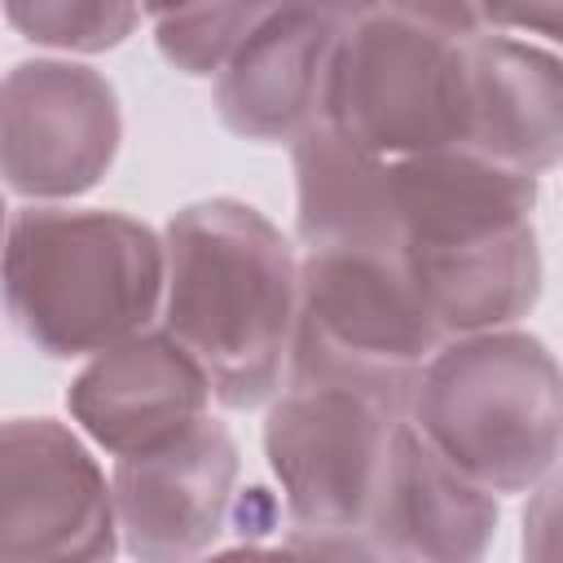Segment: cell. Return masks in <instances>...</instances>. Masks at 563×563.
<instances>
[{
  "label": "cell",
  "instance_id": "6da1fadb",
  "mask_svg": "<svg viewBox=\"0 0 563 563\" xmlns=\"http://www.w3.org/2000/svg\"><path fill=\"white\" fill-rule=\"evenodd\" d=\"M400 264L444 339L519 325L545 286L541 176L462 145L387 158Z\"/></svg>",
  "mask_w": 563,
  "mask_h": 563
},
{
  "label": "cell",
  "instance_id": "7a4b0ae2",
  "mask_svg": "<svg viewBox=\"0 0 563 563\" xmlns=\"http://www.w3.org/2000/svg\"><path fill=\"white\" fill-rule=\"evenodd\" d=\"M299 295L295 242L242 198H202L163 229L158 325L198 361L211 400L260 409L286 383Z\"/></svg>",
  "mask_w": 563,
  "mask_h": 563
},
{
  "label": "cell",
  "instance_id": "3957f363",
  "mask_svg": "<svg viewBox=\"0 0 563 563\" xmlns=\"http://www.w3.org/2000/svg\"><path fill=\"white\" fill-rule=\"evenodd\" d=\"M163 233L114 207L26 202L0 246V308L53 361L158 325Z\"/></svg>",
  "mask_w": 563,
  "mask_h": 563
},
{
  "label": "cell",
  "instance_id": "277c9868",
  "mask_svg": "<svg viewBox=\"0 0 563 563\" xmlns=\"http://www.w3.org/2000/svg\"><path fill=\"white\" fill-rule=\"evenodd\" d=\"M405 418L497 497L532 493L563 453L559 361L519 325L453 334L422 361Z\"/></svg>",
  "mask_w": 563,
  "mask_h": 563
},
{
  "label": "cell",
  "instance_id": "5b68a950",
  "mask_svg": "<svg viewBox=\"0 0 563 563\" xmlns=\"http://www.w3.org/2000/svg\"><path fill=\"white\" fill-rule=\"evenodd\" d=\"M405 409L339 383H286L264 413V457L282 488L290 545L365 554V523Z\"/></svg>",
  "mask_w": 563,
  "mask_h": 563
},
{
  "label": "cell",
  "instance_id": "8992f818",
  "mask_svg": "<svg viewBox=\"0 0 563 563\" xmlns=\"http://www.w3.org/2000/svg\"><path fill=\"white\" fill-rule=\"evenodd\" d=\"M440 343L400 255L299 251L286 383H339L409 409V387Z\"/></svg>",
  "mask_w": 563,
  "mask_h": 563
},
{
  "label": "cell",
  "instance_id": "52a82bcc",
  "mask_svg": "<svg viewBox=\"0 0 563 563\" xmlns=\"http://www.w3.org/2000/svg\"><path fill=\"white\" fill-rule=\"evenodd\" d=\"M325 119L378 158L462 145L466 35L374 9L339 31Z\"/></svg>",
  "mask_w": 563,
  "mask_h": 563
},
{
  "label": "cell",
  "instance_id": "ba28073f",
  "mask_svg": "<svg viewBox=\"0 0 563 563\" xmlns=\"http://www.w3.org/2000/svg\"><path fill=\"white\" fill-rule=\"evenodd\" d=\"M123 141L114 84L70 57H26L0 75V185L26 202H70L101 185Z\"/></svg>",
  "mask_w": 563,
  "mask_h": 563
},
{
  "label": "cell",
  "instance_id": "9c48e42d",
  "mask_svg": "<svg viewBox=\"0 0 563 563\" xmlns=\"http://www.w3.org/2000/svg\"><path fill=\"white\" fill-rule=\"evenodd\" d=\"M119 550L110 475L57 418L0 422V563H97Z\"/></svg>",
  "mask_w": 563,
  "mask_h": 563
},
{
  "label": "cell",
  "instance_id": "30bf717a",
  "mask_svg": "<svg viewBox=\"0 0 563 563\" xmlns=\"http://www.w3.org/2000/svg\"><path fill=\"white\" fill-rule=\"evenodd\" d=\"M238 475V444L211 413L154 449L114 457L110 497L119 545L150 563L207 554L229 528Z\"/></svg>",
  "mask_w": 563,
  "mask_h": 563
},
{
  "label": "cell",
  "instance_id": "8fae6325",
  "mask_svg": "<svg viewBox=\"0 0 563 563\" xmlns=\"http://www.w3.org/2000/svg\"><path fill=\"white\" fill-rule=\"evenodd\" d=\"M66 409L97 449L123 457L207 418L211 383L163 325H150L92 352L66 387Z\"/></svg>",
  "mask_w": 563,
  "mask_h": 563
},
{
  "label": "cell",
  "instance_id": "7c38bea8",
  "mask_svg": "<svg viewBox=\"0 0 563 563\" xmlns=\"http://www.w3.org/2000/svg\"><path fill=\"white\" fill-rule=\"evenodd\" d=\"M497 519V493L435 453L405 418L387 444L369 506V559L471 563L493 545Z\"/></svg>",
  "mask_w": 563,
  "mask_h": 563
},
{
  "label": "cell",
  "instance_id": "4fadbf2b",
  "mask_svg": "<svg viewBox=\"0 0 563 563\" xmlns=\"http://www.w3.org/2000/svg\"><path fill=\"white\" fill-rule=\"evenodd\" d=\"M339 31L343 22L290 0L220 66L211 84L220 123L242 141L290 145L303 128L325 119V84Z\"/></svg>",
  "mask_w": 563,
  "mask_h": 563
},
{
  "label": "cell",
  "instance_id": "5bb4252c",
  "mask_svg": "<svg viewBox=\"0 0 563 563\" xmlns=\"http://www.w3.org/2000/svg\"><path fill=\"white\" fill-rule=\"evenodd\" d=\"M462 150L545 176L563 154V62L523 35H466V136Z\"/></svg>",
  "mask_w": 563,
  "mask_h": 563
},
{
  "label": "cell",
  "instance_id": "9a60e30c",
  "mask_svg": "<svg viewBox=\"0 0 563 563\" xmlns=\"http://www.w3.org/2000/svg\"><path fill=\"white\" fill-rule=\"evenodd\" d=\"M295 238L299 251H378L400 255L387 158L317 119L290 141Z\"/></svg>",
  "mask_w": 563,
  "mask_h": 563
},
{
  "label": "cell",
  "instance_id": "2e32d148",
  "mask_svg": "<svg viewBox=\"0 0 563 563\" xmlns=\"http://www.w3.org/2000/svg\"><path fill=\"white\" fill-rule=\"evenodd\" d=\"M286 4L290 0H185L180 9L154 18V48L172 70L216 79L220 66Z\"/></svg>",
  "mask_w": 563,
  "mask_h": 563
},
{
  "label": "cell",
  "instance_id": "e0dca14e",
  "mask_svg": "<svg viewBox=\"0 0 563 563\" xmlns=\"http://www.w3.org/2000/svg\"><path fill=\"white\" fill-rule=\"evenodd\" d=\"M0 9L22 40L62 53L119 48L145 18L136 0H0Z\"/></svg>",
  "mask_w": 563,
  "mask_h": 563
},
{
  "label": "cell",
  "instance_id": "ac0fdd59",
  "mask_svg": "<svg viewBox=\"0 0 563 563\" xmlns=\"http://www.w3.org/2000/svg\"><path fill=\"white\" fill-rule=\"evenodd\" d=\"M479 31L501 35H541L550 48L563 35V0H475Z\"/></svg>",
  "mask_w": 563,
  "mask_h": 563
},
{
  "label": "cell",
  "instance_id": "d6986e66",
  "mask_svg": "<svg viewBox=\"0 0 563 563\" xmlns=\"http://www.w3.org/2000/svg\"><path fill=\"white\" fill-rule=\"evenodd\" d=\"M383 9H396L405 18H418L427 26L453 31V35H475V0H383Z\"/></svg>",
  "mask_w": 563,
  "mask_h": 563
},
{
  "label": "cell",
  "instance_id": "ffe728a7",
  "mask_svg": "<svg viewBox=\"0 0 563 563\" xmlns=\"http://www.w3.org/2000/svg\"><path fill=\"white\" fill-rule=\"evenodd\" d=\"M299 4L321 13V18H330V22H343V26L365 18V13H374V9H383V0H299Z\"/></svg>",
  "mask_w": 563,
  "mask_h": 563
},
{
  "label": "cell",
  "instance_id": "44dd1931",
  "mask_svg": "<svg viewBox=\"0 0 563 563\" xmlns=\"http://www.w3.org/2000/svg\"><path fill=\"white\" fill-rule=\"evenodd\" d=\"M141 4V13L154 22V18H163V13H172V9H180L185 0H136Z\"/></svg>",
  "mask_w": 563,
  "mask_h": 563
},
{
  "label": "cell",
  "instance_id": "7402d4cb",
  "mask_svg": "<svg viewBox=\"0 0 563 563\" xmlns=\"http://www.w3.org/2000/svg\"><path fill=\"white\" fill-rule=\"evenodd\" d=\"M4 229H9V207H4V194H0V246H4Z\"/></svg>",
  "mask_w": 563,
  "mask_h": 563
}]
</instances>
